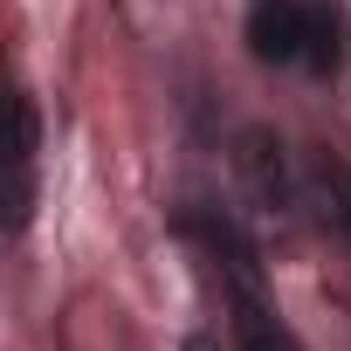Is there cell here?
I'll return each mask as SVG.
<instances>
[{
  "mask_svg": "<svg viewBox=\"0 0 351 351\" xmlns=\"http://www.w3.org/2000/svg\"><path fill=\"white\" fill-rule=\"evenodd\" d=\"M303 42H310V8L303 0H255L248 49L262 62H303Z\"/></svg>",
  "mask_w": 351,
  "mask_h": 351,
  "instance_id": "6da1fadb",
  "label": "cell"
},
{
  "mask_svg": "<svg viewBox=\"0 0 351 351\" xmlns=\"http://www.w3.org/2000/svg\"><path fill=\"white\" fill-rule=\"evenodd\" d=\"M310 193H317L324 221L351 234V165H344L330 145H317V158H310Z\"/></svg>",
  "mask_w": 351,
  "mask_h": 351,
  "instance_id": "5b68a950",
  "label": "cell"
},
{
  "mask_svg": "<svg viewBox=\"0 0 351 351\" xmlns=\"http://www.w3.org/2000/svg\"><path fill=\"white\" fill-rule=\"evenodd\" d=\"M35 138H42L35 104H28V97H14V152H8V158H14V165H28V158H35Z\"/></svg>",
  "mask_w": 351,
  "mask_h": 351,
  "instance_id": "8992f818",
  "label": "cell"
},
{
  "mask_svg": "<svg viewBox=\"0 0 351 351\" xmlns=\"http://www.w3.org/2000/svg\"><path fill=\"white\" fill-rule=\"evenodd\" d=\"M234 158H241V180H248V186H255V193H262L269 207H276V200L289 193V172H282V145H276L269 131H241V152H234Z\"/></svg>",
  "mask_w": 351,
  "mask_h": 351,
  "instance_id": "277c9868",
  "label": "cell"
},
{
  "mask_svg": "<svg viewBox=\"0 0 351 351\" xmlns=\"http://www.w3.org/2000/svg\"><path fill=\"white\" fill-rule=\"evenodd\" d=\"M351 56V14H344V0H310V42H303V62L317 76H337Z\"/></svg>",
  "mask_w": 351,
  "mask_h": 351,
  "instance_id": "7a4b0ae2",
  "label": "cell"
},
{
  "mask_svg": "<svg viewBox=\"0 0 351 351\" xmlns=\"http://www.w3.org/2000/svg\"><path fill=\"white\" fill-rule=\"evenodd\" d=\"M234 337H241V351H303L255 289H234Z\"/></svg>",
  "mask_w": 351,
  "mask_h": 351,
  "instance_id": "3957f363",
  "label": "cell"
},
{
  "mask_svg": "<svg viewBox=\"0 0 351 351\" xmlns=\"http://www.w3.org/2000/svg\"><path fill=\"white\" fill-rule=\"evenodd\" d=\"M186 351H221V344L214 337H186Z\"/></svg>",
  "mask_w": 351,
  "mask_h": 351,
  "instance_id": "52a82bcc",
  "label": "cell"
}]
</instances>
